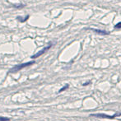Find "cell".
<instances>
[{"label":"cell","instance_id":"obj_1","mask_svg":"<svg viewBox=\"0 0 121 121\" xmlns=\"http://www.w3.org/2000/svg\"><path fill=\"white\" fill-rule=\"evenodd\" d=\"M35 64V61H30V62H26V63H23V64H17V65H16L13 68H12V69L9 70V73H17L18 71L22 70V69H25V68L29 67V66L33 65V64Z\"/></svg>","mask_w":121,"mask_h":121},{"label":"cell","instance_id":"obj_2","mask_svg":"<svg viewBox=\"0 0 121 121\" xmlns=\"http://www.w3.org/2000/svg\"><path fill=\"white\" fill-rule=\"evenodd\" d=\"M90 116L91 117H96V118H101V119H110V120H113V119L116 118L118 116H121V112H119V113H116L113 115H105V114H101V113H99V114H91L90 115Z\"/></svg>","mask_w":121,"mask_h":121},{"label":"cell","instance_id":"obj_3","mask_svg":"<svg viewBox=\"0 0 121 121\" xmlns=\"http://www.w3.org/2000/svg\"><path fill=\"white\" fill-rule=\"evenodd\" d=\"M52 45H52V43H49V45H47V46H45V48H43V49H41V50H40V51H39V52H37L36 54H34V55H32L30 58H31V59H36V58H39V57H40V56H41L42 54H45V52H47V51H48L49 49H50L51 47H52Z\"/></svg>","mask_w":121,"mask_h":121},{"label":"cell","instance_id":"obj_4","mask_svg":"<svg viewBox=\"0 0 121 121\" xmlns=\"http://www.w3.org/2000/svg\"><path fill=\"white\" fill-rule=\"evenodd\" d=\"M86 30H92L94 33H96L98 35H107L110 34L109 31H106L105 30H100V29H93V28H88Z\"/></svg>","mask_w":121,"mask_h":121},{"label":"cell","instance_id":"obj_5","mask_svg":"<svg viewBox=\"0 0 121 121\" xmlns=\"http://www.w3.org/2000/svg\"><path fill=\"white\" fill-rule=\"evenodd\" d=\"M30 17V16H26V17L24 18V19H21V18H22V17H17V19L18 20V21H20L21 22H25L26 21H27V20H28V18Z\"/></svg>","mask_w":121,"mask_h":121},{"label":"cell","instance_id":"obj_6","mask_svg":"<svg viewBox=\"0 0 121 121\" xmlns=\"http://www.w3.org/2000/svg\"><path fill=\"white\" fill-rule=\"evenodd\" d=\"M69 84H66L65 86H64V87H63V88H61V89L59 90V93H60V92H62V91H65L66 89H68V88H69Z\"/></svg>","mask_w":121,"mask_h":121},{"label":"cell","instance_id":"obj_7","mask_svg":"<svg viewBox=\"0 0 121 121\" xmlns=\"http://www.w3.org/2000/svg\"><path fill=\"white\" fill-rule=\"evenodd\" d=\"M11 119L8 118V117H3V116H0V121H10Z\"/></svg>","mask_w":121,"mask_h":121},{"label":"cell","instance_id":"obj_8","mask_svg":"<svg viewBox=\"0 0 121 121\" xmlns=\"http://www.w3.org/2000/svg\"><path fill=\"white\" fill-rule=\"evenodd\" d=\"M115 28H116V29H120V28H121V22H118L116 25L115 26Z\"/></svg>","mask_w":121,"mask_h":121},{"label":"cell","instance_id":"obj_9","mask_svg":"<svg viewBox=\"0 0 121 121\" xmlns=\"http://www.w3.org/2000/svg\"><path fill=\"white\" fill-rule=\"evenodd\" d=\"M90 83H91V82H86V83H84V84H83V86H86V85L90 84Z\"/></svg>","mask_w":121,"mask_h":121}]
</instances>
